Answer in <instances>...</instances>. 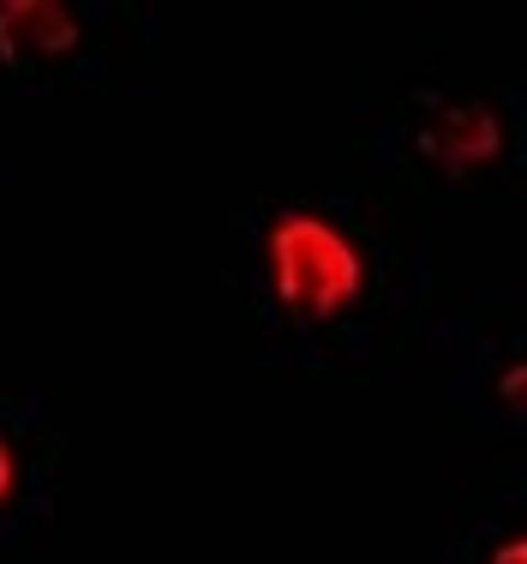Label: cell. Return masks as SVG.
I'll return each mask as SVG.
<instances>
[{
  "mask_svg": "<svg viewBox=\"0 0 527 564\" xmlns=\"http://www.w3.org/2000/svg\"><path fill=\"white\" fill-rule=\"evenodd\" d=\"M61 421L36 384H0V564H31L54 534Z\"/></svg>",
  "mask_w": 527,
  "mask_h": 564,
  "instance_id": "5b68a950",
  "label": "cell"
},
{
  "mask_svg": "<svg viewBox=\"0 0 527 564\" xmlns=\"http://www.w3.org/2000/svg\"><path fill=\"white\" fill-rule=\"evenodd\" d=\"M12 181H19V163H12V151L0 144V193H12Z\"/></svg>",
  "mask_w": 527,
  "mask_h": 564,
  "instance_id": "52a82bcc",
  "label": "cell"
},
{
  "mask_svg": "<svg viewBox=\"0 0 527 564\" xmlns=\"http://www.w3.org/2000/svg\"><path fill=\"white\" fill-rule=\"evenodd\" d=\"M162 12L139 0H0L7 97H120L144 85Z\"/></svg>",
  "mask_w": 527,
  "mask_h": 564,
  "instance_id": "3957f363",
  "label": "cell"
},
{
  "mask_svg": "<svg viewBox=\"0 0 527 564\" xmlns=\"http://www.w3.org/2000/svg\"><path fill=\"white\" fill-rule=\"evenodd\" d=\"M443 564H527V534H521V480L504 492H480L462 510Z\"/></svg>",
  "mask_w": 527,
  "mask_h": 564,
  "instance_id": "8992f818",
  "label": "cell"
},
{
  "mask_svg": "<svg viewBox=\"0 0 527 564\" xmlns=\"http://www.w3.org/2000/svg\"><path fill=\"white\" fill-rule=\"evenodd\" d=\"M438 384L462 421L480 433L516 438L527 426V306L521 289H480L474 301L431 318Z\"/></svg>",
  "mask_w": 527,
  "mask_h": 564,
  "instance_id": "277c9868",
  "label": "cell"
},
{
  "mask_svg": "<svg viewBox=\"0 0 527 564\" xmlns=\"http://www.w3.org/2000/svg\"><path fill=\"white\" fill-rule=\"evenodd\" d=\"M354 174L431 205H485L521 193L527 174V97L516 78L402 73L360 90Z\"/></svg>",
  "mask_w": 527,
  "mask_h": 564,
  "instance_id": "7a4b0ae2",
  "label": "cell"
},
{
  "mask_svg": "<svg viewBox=\"0 0 527 564\" xmlns=\"http://www.w3.org/2000/svg\"><path fill=\"white\" fill-rule=\"evenodd\" d=\"M228 240L252 348L282 372L354 379L438 318L431 210L366 174L270 186L228 217Z\"/></svg>",
  "mask_w": 527,
  "mask_h": 564,
  "instance_id": "6da1fadb",
  "label": "cell"
}]
</instances>
